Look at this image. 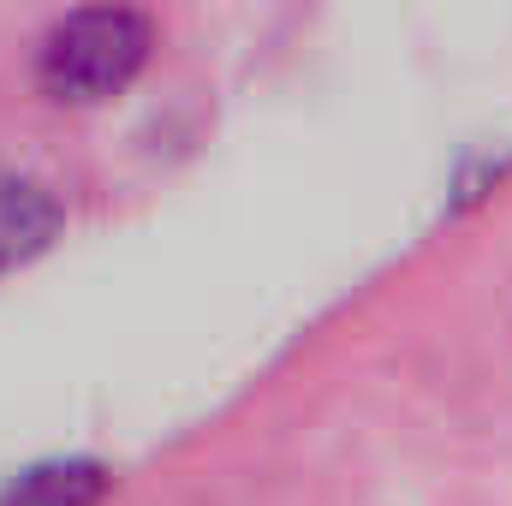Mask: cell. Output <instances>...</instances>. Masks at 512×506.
<instances>
[{
    "label": "cell",
    "mask_w": 512,
    "mask_h": 506,
    "mask_svg": "<svg viewBox=\"0 0 512 506\" xmlns=\"http://www.w3.org/2000/svg\"><path fill=\"white\" fill-rule=\"evenodd\" d=\"M155 48V24L126 6V0H90L78 12H66L36 54V78L54 102L66 108H96L108 96H120L131 78L149 66Z\"/></svg>",
    "instance_id": "obj_1"
},
{
    "label": "cell",
    "mask_w": 512,
    "mask_h": 506,
    "mask_svg": "<svg viewBox=\"0 0 512 506\" xmlns=\"http://www.w3.org/2000/svg\"><path fill=\"white\" fill-rule=\"evenodd\" d=\"M60 227V209L42 185L30 179H0V262L30 256L36 245H48V233Z\"/></svg>",
    "instance_id": "obj_3"
},
{
    "label": "cell",
    "mask_w": 512,
    "mask_h": 506,
    "mask_svg": "<svg viewBox=\"0 0 512 506\" xmlns=\"http://www.w3.org/2000/svg\"><path fill=\"white\" fill-rule=\"evenodd\" d=\"M108 495V471L90 465V459H60V465H36L24 471L0 506H102Z\"/></svg>",
    "instance_id": "obj_2"
}]
</instances>
